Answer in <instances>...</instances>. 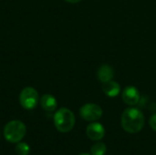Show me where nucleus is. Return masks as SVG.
I'll return each instance as SVG.
<instances>
[{
  "instance_id": "f03ea898",
  "label": "nucleus",
  "mask_w": 156,
  "mask_h": 155,
  "mask_svg": "<svg viewBox=\"0 0 156 155\" xmlns=\"http://www.w3.org/2000/svg\"><path fill=\"white\" fill-rule=\"evenodd\" d=\"M54 124L60 132H70L75 125L74 113L67 108H60L54 115Z\"/></svg>"
},
{
  "instance_id": "7ed1b4c3",
  "label": "nucleus",
  "mask_w": 156,
  "mask_h": 155,
  "mask_svg": "<svg viewBox=\"0 0 156 155\" xmlns=\"http://www.w3.org/2000/svg\"><path fill=\"white\" fill-rule=\"evenodd\" d=\"M27 132L26 125L20 121H11L4 128V137L11 143H17L25 137Z\"/></svg>"
},
{
  "instance_id": "423d86ee",
  "label": "nucleus",
  "mask_w": 156,
  "mask_h": 155,
  "mask_svg": "<svg viewBox=\"0 0 156 155\" xmlns=\"http://www.w3.org/2000/svg\"><path fill=\"white\" fill-rule=\"evenodd\" d=\"M140 92L137 90V88L133 86H128L126 87L122 93V99L123 102L129 106H134L140 101Z\"/></svg>"
},
{
  "instance_id": "39448f33",
  "label": "nucleus",
  "mask_w": 156,
  "mask_h": 155,
  "mask_svg": "<svg viewBox=\"0 0 156 155\" xmlns=\"http://www.w3.org/2000/svg\"><path fill=\"white\" fill-rule=\"evenodd\" d=\"M102 109L95 103H86L80 110V117L87 122H96L102 116Z\"/></svg>"
},
{
  "instance_id": "4468645a",
  "label": "nucleus",
  "mask_w": 156,
  "mask_h": 155,
  "mask_svg": "<svg viewBox=\"0 0 156 155\" xmlns=\"http://www.w3.org/2000/svg\"><path fill=\"white\" fill-rule=\"evenodd\" d=\"M65 1L68 2V3H71V4H76V3L80 2L81 0H65Z\"/></svg>"
},
{
  "instance_id": "9d476101",
  "label": "nucleus",
  "mask_w": 156,
  "mask_h": 155,
  "mask_svg": "<svg viewBox=\"0 0 156 155\" xmlns=\"http://www.w3.org/2000/svg\"><path fill=\"white\" fill-rule=\"evenodd\" d=\"M40 105L46 111H54L57 109L58 102L54 96L50 94H45L40 99Z\"/></svg>"
},
{
  "instance_id": "f257e3e1",
  "label": "nucleus",
  "mask_w": 156,
  "mask_h": 155,
  "mask_svg": "<svg viewBox=\"0 0 156 155\" xmlns=\"http://www.w3.org/2000/svg\"><path fill=\"white\" fill-rule=\"evenodd\" d=\"M144 113L137 108H127L122 114L121 123L122 129L129 133H137L144 126Z\"/></svg>"
},
{
  "instance_id": "f8f14e48",
  "label": "nucleus",
  "mask_w": 156,
  "mask_h": 155,
  "mask_svg": "<svg viewBox=\"0 0 156 155\" xmlns=\"http://www.w3.org/2000/svg\"><path fill=\"white\" fill-rule=\"evenodd\" d=\"M16 153L17 155H28L30 153V147L26 143H18L16 146Z\"/></svg>"
},
{
  "instance_id": "ddd939ff",
  "label": "nucleus",
  "mask_w": 156,
  "mask_h": 155,
  "mask_svg": "<svg viewBox=\"0 0 156 155\" xmlns=\"http://www.w3.org/2000/svg\"><path fill=\"white\" fill-rule=\"evenodd\" d=\"M149 124L151 126V128L156 132V113L152 115V117L150 118V121H149Z\"/></svg>"
},
{
  "instance_id": "0eeeda50",
  "label": "nucleus",
  "mask_w": 156,
  "mask_h": 155,
  "mask_svg": "<svg viewBox=\"0 0 156 155\" xmlns=\"http://www.w3.org/2000/svg\"><path fill=\"white\" fill-rule=\"evenodd\" d=\"M86 133L89 139L91 141H100L101 140L105 135V129L102 126V124L99 122H92L88 125Z\"/></svg>"
},
{
  "instance_id": "1a4fd4ad",
  "label": "nucleus",
  "mask_w": 156,
  "mask_h": 155,
  "mask_svg": "<svg viewBox=\"0 0 156 155\" xmlns=\"http://www.w3.org/2000/svg\"><path fill=\"white\" fill-rule=\"evenodd\" d=\"M102 91L105 95H107L110 98L117 97L121 91V86L116 81L109 80L107 82L102 83Z\"/></svg>"
},
{
  "instance_id": "20e7f679",
  "label": "nucleus",
  "mask_w": 156,
  "mask_h": 155,
  "mask_svg": "<svg viewBox=\"0 0 156 155\" xmlns=\"http://www.w3.org/2000/svg\"><path fill=\"white\" fill-rule=\"evenodd\" d=\"M20 105L26 110H33L38 102V93L32 87H26L19 95Z\"/></svg>"
},
{
  "instance_id": "2eb2a0df",
  "label": "nucleus",
  "mask_w": 156,
  "mask_h": 155,
  "mask_svg": "<svg viewBox=\"0 0 156 155\" xmlns=\"http://www.w3.org/2000/svg\"><path fill=\"white\" fill-rule=\"evenodd\" d=\"M80 155H90V154H88V153H81V154Z\"/></svg>"
},
{
  "instance_id": "6e6552de",
  "label": "nucleus",
  "mask_w": 156,
  "mask_h": 155,
  "mask_svg": "<svg viewBox=\"0 0 156 155\" xmlns=\"http://www.w3.org/2000/svg\"><path fill=\"white\" fill-rule=\"evenodd\" d=\"M97 77L102 83L112 80L114 77V69L112 66L108 64H103L98 69Z\"/></svg>"
},
{
  "instance_id": "9b49d317",
  "label": "nucleus",
  "mask_w": 156,
  "mask_h": 155,
  "mask_svg": "<svg viewBox=\"0 0 156 155\" xmlns=\"http://www.w3.org/2000/svg\"><path fill=\"white\" fill-rule=\"evenodd\" d=\"M107 152V147L103 143H94L90 148V155H105Z\"/></svg>"
}]
</instances>
